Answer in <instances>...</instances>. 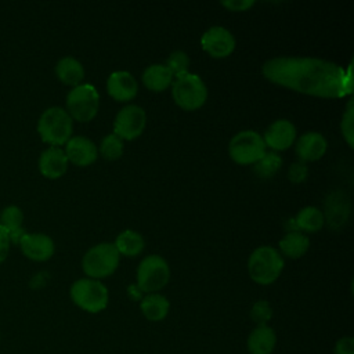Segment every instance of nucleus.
<instances>
[{
	"label": "nucleus",
	"instance_id": "1",
	"mask_svg": "<svg viewBox=\"0 0 354 354\" xmlns=\"http://www.w3.org/2000/svg\"><path fill=\"white\" fill-rule=\"evenodd\" d=\"M263 76L293 91L321 97L342 98L353 93L351 64L342 66L313 57H277L264 62Z\"/></svg>",
	"mask_w": 354,
	"mask_h": 354
},
{
	"label": "nucleus",
	"instance_id": "2",
	"mask_svg": "<svg viewBox=\"0 0 354 354\" xmlns=\"http://www.w3.org/2000/svg\"><path fill=\"white\" fill-rule=\"evenodd\" d=\"M283 264L281 253L275 248L264 245L256 248L249 256L248 271L256 283L270 285L278 279Z\"/></svg>",
	"mask_w": 354,
	"mask_h": 354
},
{
	"label": "nucleus",
	"instance_id": "3",
	"mask_svg": "<svg viewBox=\"0 0 354 354\" xmlns=\"http://www.w3.org/2000/svg\"><path fill=\"white\" fill-rule=\"evenodd\" d=\"M72 118L61 106H51L46 109L37 122V131L41 140L51 147L66 144L72 136Z\"/></svg>",
	"mask_w": 354,
	"mask_h": 354
},
{
	"label": "nucleus",
	"instance_id": "4",
	"mask_svg": "<svg viewBox=\"0 0 354 354\" xmlns=\"http://www.w3.org/2000/svg\"><path fill=\"white\" fill-rule=\"evenodd\" d=\"M171 95L184 111L199 109L207 100V88L201 76L187 72L173 77Z\"/></svg>",
	"mask_w": 354,
	"mask_h": 354
},
{
	"label": "nucleus",
	"instance_id": "5",
	"mask_svg": "<svg viewBox=\"0 0 354 354\" xmlns=\"http://www.w3.org/2000/svg\"><path fill=\"white\" fill-rule=\"evenodd\" d=\"M120 254L113 243L101 242L90 248L82 260L84 274L91 279H102L112 275L119 266Z\"/></svg>",
	"mask_w": 354,
	"mask_h": 354
},
{
	"label": "nucleus",
	"instance_id": "6",
	"mask_svg": "<svg viewBox=\"0 0 354 354\" xmlns=\"http://www.w3.org/2000/svg\"><path fill=\"white\" fill-rule=\"evenodd\" d=\"M72 301L87 313H100L108 306V289L98 279L82 278L71 286Z\"/></svg>",
	"mask_w": 354,
	"mask_h": 354
},
{
	"label": "nucleus",
	"instance_id": "7",
	"mask_svg": "<svg viewBox=\"0 0 354 354\" xmlns=\"http://www.w3.org/2000/svg\"><path fill=\"white\" fill-rule=\"evenodd\" d=\"M100 108V94L93 84L75 86L66 95V112L72 120L90 122Z\"/></svg>",
	"mask_w": 354,
	"mask_h": 354
},
{
	"label": "nucleus",
	"instance_id": "8",
	"mask_svg": "<svg viewBox=\"0 0 354 354\" xmlns=\"http://www.w3.org/2000/svg\"><path fill=\"white\" fill-rule=\"evenodd\" d=\"M169 278V264L159 254H149L144 257L137 267V286L141 292L156 293L167 285Z\"/></svg>",
	"mask_w": 354,
	"mask_h": 354
},
{
	"label": "nucleus",
	"instance_id": "9",
	"mask_svg": "<svg viewBox=\"0 0 354 354\" xmlns=\"http://www.w3.org/2000/svg\"><path fill=\"white\" fill-rule=\"evenodd\" d=\"M263 137L254 130L236 133L228 144L230 158L238 165H254L267 151Z\"/></svg>",
	"mask_w": 354,
	"mask_h": 354
},
{
	"label": "nucleus",
	"instance_id": "10",
	"mask_svg": "<svg viewBox=\"0 0 354 354\" xmlns=\"http://www.w3.org/2000/svg\"><path fill=\"white\" fill-rule=\"evenodd\" d=\"M147 126L145 111L134 104L123 106L115 116L113 134L120 140H134L140 137Z\"/></svg>",
	"mask_w": 354,
	"mask_h": 354
},
{
	"label": "nucleus",
	"instance_id": "11",
	"mask_svg": "<svg viewBox=\"0 0 354 354\" xmlns=\"http://www.w3.org/2000/svg\"><path fill=\"white\" fill-rule=\"evenodd\" d=\"M201 46L213 58H225L235 50V37L224 26H212L203 32Z\"/></svg>",
	"mask_w": 354,
	"mask_h": 354
},
{
	"label": "nucleus",
	"instance_id": "12",
	"mask_svg": "<svg viewBox=\"0 0 354 354\" xmlns=\"http://www.w3.org/2000/svg\"><path fill=\"white\" fill-rule=\"evenodd\" d=\"M261 137L266 147L275 151H283L295 144L296 127L288 119H278L267 127Z\"/></svg>",
	"mask_w": 354,
	"mask_h": 354
},
{
	"label": "nucleus",
	"instance_id": "13",
	"mask_svg": "<svg viewBox=\"0 0 354 354\" xmlns=\"http://www.w3.org/2000/svg\"><path fill=\"white\" fill-rule=\"evenodd\" d=\"M65 155L68 162H72L76 166L84 167L94 163L98 158L97 145L87 137L75 136L71 137L65 147Z\"/></svg>",
	"mask_w": 354,
	"mask_h": 354
},
{
	"label": "nucleus",
	"instance_id": "14",
	"mask_svg": "<svg viewBox=\"0 0 354 354\" xmlns=\"http://www.w3.org/2000/svg\"><path fill=\"white\" fill-rule=\"evenodd\" d=\"M106 91L115 101L127 102L137 95L138 84L130 72L116 71L108 76Z\"/></svg>",
	"mask_w": 354,
	"mask_h": 354
},
{
	"label": "nucleus",
	"instance_id": "15",
	"mask_svg": "<svg viewBox=\"0 0 354 354\" xmlns=\"http://www.w3.org/2000/svg\"><path fill=\"white\" fill-rule=\"evenodd\" d=\"M328 142L318 131L303 133L296 141V153L300 162H314L321 159L326 152Z\"/></svg>",
	"mask_w": 354,
	"mask_h": 354
},
{
	"label": "nucleus",
	"instance_id": "16",
	"mask_svg": "<svg viewBox=\"0 0 354 354\" xmlns=\"http://www.w3.org/2000/svg\"><path fill=\"white\" fill-rule=\"evenodd\" d=\"M22 253L36 261H46L54 254V242L46 234H25L19 241Z\"/></svg>",
	"mask_w": 354,
	"mask_h": 354
},
{
	"label": "nucleus",
	"instance_id": "17",
	"mask_svg": "<svg viewBox=\"0 0 354 354\" xmlns=\"http://www.w3.org/2000/svg\"><path fill=\"white\" fill-rule=\"evenodd\" d=\"M68 169V159L59 147H50L39 158V170L47 178H59Z\"/></svg>",
	"mask_w": 354,
	"mask_h": 354
},
{
	"label": "nucleus",
	"instance_id": "18",
	"mask_svg": "<svg viewBox=\"0 0 354 354\" xmlns=\"http://www.w3.org/2000/svg\"><path fill=\"white\" fill-rule=\"evenodd\" d=\"M277 343V336L268 325H257L248 337V350L250 354H271Z\"/></svg>",
	"mask_w": 354,
	"mask_h": 354
},
{
	"label": "nucleus",
	"instance_id": "19",
	"mask_svg": "<svg viewBox=\"0 0 354 354\" xmlns=\"http://www.w3.org/2000/svg\"><path fill=\"white\" fill-rule=\"evenodd\" d=\"M325 210H326L324 214L325 221H328L330 228H337L342 224H344V221L348 217V213H350L348 199L342 192H335L328 198Z\"/></svg>",
	"mask_w": 354,
	"mask_h": 354
},
{
	"label": "nucleus",
	"instance_id": "20",
	"mask_svg": "<svg viewBox=\"0 0 354 354\" xmlns=\"http://www.w3.org/2000/svg\"><path fill=\"white\" fill-rule=\"evenodd\" d=\"M24 214L19 207L17 206H7L3 209L0 214V230H3L7 235L10 242L19 243L21 238L26 234L22 228Z\"/></svg>",
	"mask_w": 354,
	"mask_h": 354
},
{
	"label": "nucleus",
	"instance_id": "21",
	"mask_svg": "<svg viewBox=\"0 0 354 354\" xmlns=\"http://www.w3.org/2000/svg\"><path fill=\"white\" fill-rule=\"evenodd\" d=\"M141 79L148 90L160 93L171 84L173 75L163 64H152L144 69Z\"/></svg>",
	"mask_w": 354,
	"mask_h": 354
},
{
	"label": "nucleus",
	"instance_id": "22",
	"mask_svg": "<svg viewBox=\"0 0 354 354\" xmlns=\"http://www.w3.org/2000/svg\"><path fill=\"white\" fill-rule=\"evenodd\" d=\"M57 77L68 86H79L84 77L83 65L73 57H64L55 65Z\"/></svg>",
	"mask_w": 354,
	"mask_h": 354
},
{
	"label": "nucleus",
	"instance_id": "23",
	"mask_svg": "<svg viewBox=\"0 0 354 354\" xmlns=\"http://www.w3.org/2000/svg\"><path fill=\"white\" fill-rule=\"evenodd\" d=\"M113 246L116 248V250L120 256L134 257V256H138L144 250L145 242L140 232L133 231V230H124L116 236Z\"/></svg>",
	"mask_w": 354,
	"mask_h": 354
},
{
	"label": "nucleus",
	"instance_id": "24",
	"mask_svg": "<svg viewBox=\"0 0 354 354\" xmlns=\"http://www.w3.org/2000/svg\"><path fill=\"white\" fill-rule=\"evenodd\" d=\"M140 308L147 319L162 321L169 313L170 303L165 296L159 293H148L141 299Z\"/></svg>",
	"mask_w": 354,
	"mask_h": 354
},
{
	"label": "nucleus",
	"instance_id": "25",
	"mask_svg": "<svg viewBox=\"0 0 354 354\" xmlns=\"http://www.w3.org/2000/svg\"><path fill=\"white\" fill-rule=\"evenodd\" d=\"M279 250L290 257V259H299L304 256L310 248V239L306 234L299 231H289L278 243Z\"/></svg>",
	"mask_w": 354,
	"mask_h": 354
},
{
	"label": "nucleus",
	"instance_id": "26",
	"mask_svg": "<svg viewBox=\"0 0 354 354\" xmlns=\"http://www.w3.org/2000/svg\"><path fill=\"white\" fill-rule=\"evenodd\" d=\"M295 223L297 230H301L306 232H317L325 224V218H324V213L318 207L306 206L297 213Z\"/></svg>",
	"mask_w": 354,
	"mask_h": 354
},
{
	"label": "nucleus",
	"instance_id": "27",
	"mask_svg": "<svg viewBox=\"0 0 354 354\" xmlns=\"http://www.w3.org/2000/svg\"><path fill=\"white\" fill-rule=\"evenodd\" d=\"M282 166V158L275 152H266L256 163L254 173L261 178H271Z\"/></svg>",
	"mask_w": 354,
	"mask_h": 354
},
{
	"label": "nucleus",
	"instance_id": "28",
	"mask_svg": "<svg viewBox=\"0 0 354 354\" xmlns=\"http://www.w3.org/2000/svg\"><path fill=\"white\" fill-rule=\"evenodd\" d=\"M100 153L108 160L119 159L123 153V140L113 133L105 136L100 144Z\"/></svg>",
	"mask_w": 354,
	"mask_h": 354
},
{
	"label": "nucleus",
	"instance_id": "29",
	"mask_svg": "<svg viewBox=\"0 0 354 354\" xmlns=\"http://www.w3.org/2000/svg\"><path fill=\"white\" fill-rule=\"evenodd\" d=\"M165 66L169 69V72L173 75V77H176V76H180V75H184L188 72L189 58L185 51L176 50L167 57Z\"/></svg>",
	"mask_w": 354,
	"mask_h": 354
},
{
	"label": "nucleus",
	"instance_id": "30",
	"mask_svg": "<svg viewBox=\"0 0 354 354\" xmlns=\"http://www.w3.org/2000/svg\"><path fill=\"white\" fill-rule=\"evenodd\" d=\"M342 134L346 140V142L348 144L350 148H353V142H354V101L348 100L343 118H342Z\"/></svg>",
	"mask_w": 354,
	"mask_h": 354
},
{
	"label": "nucleus",
	"instance_id": "31",
	"mask_svg": "<svg viewBox=\"0 0 354 354\" xmlns=\"http://www.w3.org/2000/svg\"><path fill=\"white\" fill-rule=\"evenodd\" d=\"M272 317V308L268 301L266 300H257L250 310V318L257 325H267V322Z\"/></svg>",
	"mask_w": 354,
	"mask_h": 354
},
{
	"label": "nucleus",
	"instance_id": "32",
	"mask_svg": "<svg viewBox=\"0 0 354 354\" xmlns=\"http://www.w3.org/2000/svg\"><path fill=\"white\" fill-rule=\"evenodd\" d=\"M308 174V167L304 162H295L290 165L289 170H288V178L292 183H303L307 178Z\"/></svg>",
	"mask_w": 354,
	"mask_h": 354
},
{
	"label": "nucleus",
	"instance_id": "33",
	"mask_svg": "<svg viewBox=\"0 0 354 354\" xmlns=\"http://www.w3.org/2000/svg\"><path fill=\"white\" fill-rule=\"evenodd\" d=\"M335 354H354V339L351 336L340 337L335 344Z\"/></svg>",
	"mask_w": 354,
	"mask_h": 354
},
{
	"label": "nucleus",
	"instance_id": "34",
	"mask_svg": "<svg viewBox=\"0 0 354 354\" xmlns=\"http://www.w3.org/2000/svg\"><path fill=\"white\" fill-rule=\"evenodd\" d=\"M253 4H254V1H252V0H225V1H221V6L228 8L230 11H246Z\"/></svg>",
	"mask_w": 354,
	"mask_h": 354
},
{
	"label": "nucleus",
	"instance_id": "35",
	"mask_svg": "<svg viewBox=\"0 0 354 354\" xmlns=\"http://www.w3.org/2000/svg\"><path fill=\"white\" fill-rule=\"evenodd\" d=\"M8 249H10L8 235L3 230H0V263L7 257Z\"/></svg>",
	"mask_w": 354,
	"mask_h": 354
},
{
	"label": "nucleus",
	"instance_id": "36",
	"mask_svg": "<svg viewBox=\"0 0 354 354\" xmlns=\"http://www.w3.org/2000/svg\"><path fill=\"white\" fill-rule=\"evenodd\" d=\"M129 293H130L131 296H134L136 299H140L142 292L138 289V286H137V285H130V286H129Z\"/></svg>",
	"mask_w": 354,
	"mask_h": 354
}]
</instances>
